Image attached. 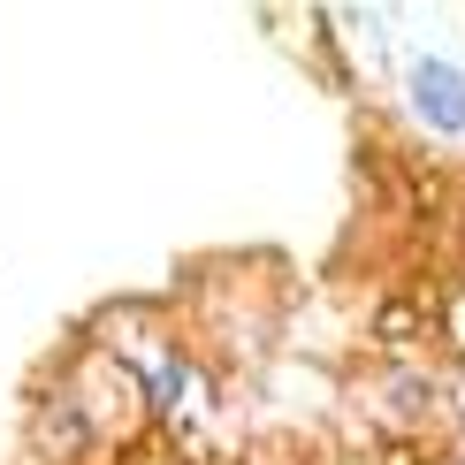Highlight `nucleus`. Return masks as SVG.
I'll use <instances>...</instances> for the list:
<instances>
[{
  "mask_svg": "<svg viewBox=\"0 0 465 465\" xmlns=\"http://www.w3.org/2000/svg\"><path fill=\"white\" fill-rule=\"evenodd\" d=\"M450 336H458V343H465V298H458V305H450Z\"/></svg>",
  "mask_w": 465,
  "mask_h": 465,
  "instance_id": "nucleus-3",
  "label": "nucleus"
},
{
  "mask_svg": "<svg viewBox=\"0 0 465 465\" xmlns=\"http://www.w3.org/2000/svg\"><path fill=\"white\" fill-rule=\"evenodd\" d=\"M404 100L435 138H465V69L442 54H412L404 62Z\"/></svg>",
  "mask_w": 465,
  "mask_h": 465,
  "instance_id": "nucleus-1",
  "label": "nucleus"
},
{
  "mask_svg": "<svg viewBox=\"0 0 465 465\" xmlns=\"http://www.w3.org/2000/svg\"><path fill=\"white\" fill-rule=\"evenodd\" d=\"M183 390H191V374H183V359H161V366H153V404H161V412H176V404H183Z\"/></svg>",
  "mask_w": 465,
  "mask_h": 465,
  "instance_id": "nucleus-2",
  "label": "nucleus"
}]
</instances>
